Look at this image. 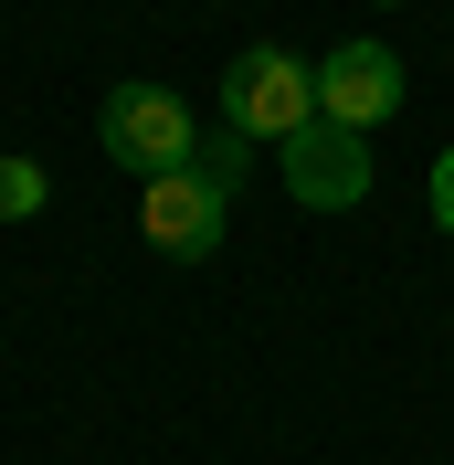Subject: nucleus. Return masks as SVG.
I'll use <instances>...</instances> for the list:
<instances>
[{
	"label": "nucleus",
	"mask_w": 454,
	"mask_h": 465,
	"mask_svg": "<svg viewBox=\"0 0 454 465\" xmlns=\"http://www.w3.org/2000/svg\"><path fill=\"white\" fill-rule=\"evenodd\" d=\"M433 223L454 232V148H444V159H433Z\"/></svg>",
	"instance_id": "6e6552de"
},
{
	"label": "nucleus",
	"mask_w": 454,
	"mask_h": 465,
	"mask_svg": "<svg viewBox=\"0 0 454 465\" xmlns=\"http://www.w3.org/2000/svg\"><path fill=\"white\" fill-rule=\"evenodd\" d=\"M401 106V54L391 43H339V54L317 64V116H339V127H391Z\"/></svg>",
	"instance_id": "39448f33"
},
{
	"label": "nucleus",
	"mask_w": 454,
	"mask_h": 465,
	"mask_svg": "<svg viewBox=\"0 0 454 465\" xmlns=\"http://www.w3.org/2000/svg\"><path fill=\"white\" fill-rule=\"evenodd\" d=\"M43 202H54V180H43V159H11V148H0V223H32Z\"/></svg>",
	"instance_id": "423d86ee"
},
{
	"label": "nucleus",
	"mask_w": 454,
	"mask_h": 465,
	"mask_svg": "<svg viewBox=\"0 0 454 465\" xmlns=\"http://www.w3.org/2000/svg\"><path fill=\"white\" fill-rule=\"evenodd\" d=\"M243 148H254V138H243V127H212V138H201L191 159H201V170H212V180H222V191H232V180H243Z\"/></svg>",
	"instance_id": "0eeeda50"
},
{
	"label": "nucleus",
	"mask_w": 454,
	"mask_h": 465,
	"mask_svg": "<svg viewBox=\"0 0 454 465\" xmlns=\"http://www.w3.org/2000/svg\"><path fill=\"white\" fill-rule=\"evenodd\" d=\"M95 138H106L116 170L159 180V170H191L201 127H191V106H180L170 85H106V106H95Z\"/></svg>",
	"instance_id": "f03ea898"
},
{
	"label": "nucleus",
	"mask_w": 454,
	"mask_h": 465,
	"mask_svg": "<svg viewBox=\"0 0 454 465\" xmlns=\"http://www.w3.org/2000/svg\"><path fill=\"white\" fill-rule=\"evenodd\" d=\"M317 116V64H296L285 43H254V54L222 64V127H243V138H296Z\"/></svg>",
	"instance_id": "f257e3e1"
},
{
	"label": "nucleus",
	"mask_w": 454,
	"mask_h": 465,
	"mask_svg": "<svg viewBox=\"0 0 454 465\" xmlns=\"http://www.w3.org/2000/svg\"><path fill=\"white\" fill-rule=\"evenodd\" d=\"M275 159H285V191H296L307 212H349V202H370V148H360V127H339V116H307V127H296Z\"/></svg>",
	"instance_id": "7ed1b4c3"
},
{
	"label": "nucleus",
	"mask_w": 454,
	"mask_h": 465,
	"mask_svg": "<svg viewBox=\"0 0 454 465\" xmlns=\"http://www.w3.org/2000/svg\"><path fill=\"white\" fill-rule=\"evenodd\" d=\"M222 212H232V191L191 159V170H159V180H148V212H138V223H148V243H159L170 264H201L212 243H222Z\"/></svg>",
	"instance_id": "20e7f679"
}]
</instances>
